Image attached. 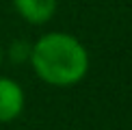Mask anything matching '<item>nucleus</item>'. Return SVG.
Listing matches in <instances>:
<instances>
[{
	"label": "nucleus",
	"mask_w": 132,
	"mask_h": 130,
	"mask_svg": "<svg viewBox=\"0 0 132 130\" xmlns=\"http://www.w3.org/2000/svg\"><path fill=\"white\" fill-rule=\"evenodd\" d=\"M28 61L43 83L71 87L89 72V52L69 32H46L30 46Z\"/></svg>",
	"instance_id": "nucleus-1"
},
{
	"label": "nucleus",
	"mask_w": 132,
	"mask_h": 130,
	"mask_svg": "<svg viewBox=\"0 0 132 130\" xmlns=\"http://www.w3.org/2000/svg\"><path fill=\"white\" fill-rule=\"evenodd\" d=\"M24 89L11 78L0 76V124L13 121L24 111Z\"/></svg>",
	"instance_id": "nucleus-2"
},
{
	"label": "nucleus",
	"mask_w": 132,
	"mask_h": 130,
	"mask_svg": "<svg viewBox=\"0 0 132 130\" xmlns=\"http://www.w3.org/2000/svg\"><path fill=\"white\" fill-rule=\"evenodd\" d=\"M59 0H13V7L28 24H46L56 13Z\"/></svg>",
	"instance_id": "nucleus-3"
},
{
	"label": "nucleus",
	"mask_w": 132,
	"mask_h": 130,
	"mask_svg": "<svg viewBox=\"0 0 132 130\" xmlns=\"http://www.w3.org/2000/svg\"><path fill=\"white\" fill-rule=\"evenodd\" d=\"M28 56H30V46L28 43H24V41H15L13 46H11V59L13 61H28Z\"/></svg>",
	"instance_id": "nucleus-4"
},
{
	"label": "nucleus",
	"mask_w": 132,
	"mask_h": 130,
	"mask_svg": "<svg viewBox=\"0 0 132 130\" xmlns=\"http://www.w3.org/2000/svg\"><path fill=\"white\" fill-rule=\"evenodd\" d=\"M0 63H2V50H0Z\"/></svg>",
	"instance_id": "nucleus-5"
}]
</instances>
